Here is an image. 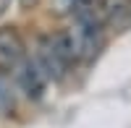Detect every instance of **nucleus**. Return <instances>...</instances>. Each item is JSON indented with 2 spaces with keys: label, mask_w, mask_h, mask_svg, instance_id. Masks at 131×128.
<instances>
[{
  "label": "nucleus",
  "mask_w": 131,
  "mask_h": 128,
  "mask_svg": "<svg viewBox=\"0 0 131 128\" xmlns=\"http://www.w3.org/2000/svg\"><path fill=\"white\" fill-rule=\"evenodd\" d=\"M37 66L42 68V73L47 76V81H60L66 79V73L71 71V66L76 63L73 50L68 34H55V37H42L37 45Z\"/></svg>",
  "instance_id": "obj_1"
},
{
  "label": "nucleus",
  "mask_w": 131,
  "mask_h": 128,
  "mask_svg": "<svg viewBox=\"0 0 131 128\" xmlns=\"http://www.w3.org/2000/svg\"><path fill=\"white\" fill-rule=\"evenodd\" d=\"M16 79L21 84V89L26 92L29 99H39L45 94V86H47V76L42 73V68L37 66V60H21L16 66Z\"/></svg>",
  "instance_id": "obj_2"
},
{
  "label": "nucleus",
  "mask_w": 131,
  "mask_h": 128,
  "mask_svg": "<svg viewBox=\"0 0 131 128\" xmlns=\"http://www.w3.org/2000/svg\"><path fill=\"white\" fill-rule=\"evenodd\" d=\"M26 58L24 52V42H21L18 31L13 26H3L0 29V66L8 71H16V66Z\"/></svg>",
  "instance_id": "obj_3"
},
{
  "label": "nucleus",
  "mask_w": 131,
  "mask_h": 128,
  "mask_svg": "<svg viewBox=\"0 0 131 128\" xmlns=\"http://www.w3.org/2000/svg\"><path fill=\"white\" fill-rule=\"evenodd\" d=\"M100 16L113 31L131 29V0H100Z\"/></svg>",
  "instance_id": "obj_4"
},
{
  "label": "nucleus",
  "mask_w": 131,
  "mask_h": 128,
  "mask_svg": "<svg viewBox=\"0 0 131 128\" xmlns=\"http://www.w3.org/2000/svg\"><path fill=\"white\" fill-rule=\"evenodd\" d=\"M8 5H10V0H0V16L8 10Z\"/></svg>",
  "instance_id": "obj_5"
},
{
  "label": "nucleus",
  "mask_w": 131,
  "mask_h": 128,
  "mask_svg": "<svg viewBox=\"0 0 131 128\" xmlns=\"http://www.w3.org/2000/svg\"><path fill=\"white\" fill-rule=\"evenodd\" d=\"M39 3V0H21V5H24V8H31V5H37Z\"/></svg>",
  "instance_id": "obj_6"
}]
</instances>
